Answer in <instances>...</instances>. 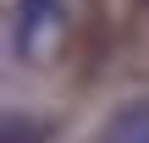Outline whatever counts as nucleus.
<instances>
[{"label": "nucleus", "mask_w": 149, "mask_h": 143, "mask_svg": "<svg viewBox=\"0 0 149 143\" xmlns=\"http://www.w3.org/2000/svg\"><path fill=\"white\" fill-rule=\"evenodd\" d=\"M94 143H149V99H133V105L111 110L105 127L94 132Z\"/></svg>", "instance_id": "obj_1"}]
</instances>
